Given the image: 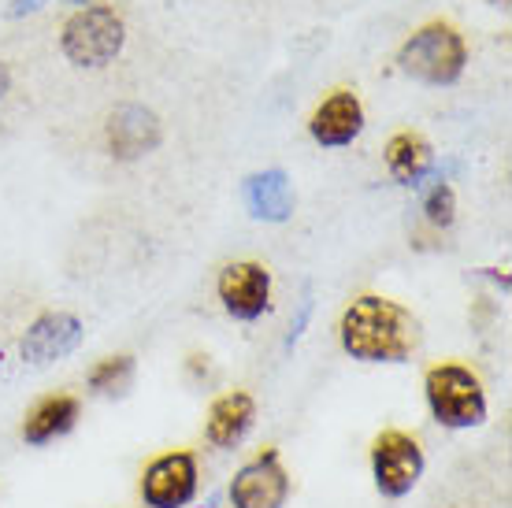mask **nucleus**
<instances>
[{
  "label": "nucleus",
  "instance_id": "20e7f679",
  "mask_svg": "<svg viewBox=\"0 0 512 508\" xmlns=\"http://www.w3.org/2000/svg\"><path fill=\"white\" fill-rule=\"evenodd\" d=\"M372 479L375 490L386 497V501H401L409 497L423 479V468H427V457H423V445L416 434L401 431V427H383V431L372 438Z\"/></svg>",
  "mask_w": 512,
  "mask_h": 508
},
{
  "label": "nucleus",
  "instance_id": "f03ea898",
  "mask_svg": "<svg viewBox=\"0 0 512 508\" xmlns=\"http://www.w3.org/2000/svg\"><path fill=\"white\" fill-rule=\"evenodd\" d=\"M423 401L431 408V416L449 431L483 427L490 412L483 379L468 364H457V360H442V364L427 368V375H423Z\"/></svg>",
  "mask_w": 512,
  "mask_h": 508
},
{
  "label": "nucleus",
  "instance_id": "1a4fd4ad",
  "mask_svg": "<svg viewBox=\"0 0 512 508\" xmlns=\"http://www.w3.org/2000/svg\"><path fill=\"white\" fill-rule=\"evenodd\" d=\"M78 342H82V319L71 312H41L34 323H26L19 338V356L30 368H49L75 353Z\"/></svg>",
  "mask_w": 512,
  "mask_h": 508
},
{
  "label": "nucleus",
  "instance_id": "f3484780",
  "mask_svg": "<svg viewBox=\"0 0 512 508\" xmlns=\"http://www.w3.org/2000/svg\"><path fill=\"white\" fill-rule=\"evenodd\" d=\"M423 219L435 230L453 227V219H457V197H453V186H449L446 178H431V186L423 193Z\"/></svg>",
  "mask_w": 512,
  "mask_h": 508
},
{
  "label": "nucleus",
  "instance_id": "4468645a",
  "mask_svg": "<svg viewBox=\"0 0 512 508\" xmlns=\"http://www.w3.org/2000/svg\"><path fill=\"white\" fill-rule=\"evenodd\" d=\"M242 201L253 219L286 223V219L294 216V186H290V175L282 167L256 171V175H249L242 182Z\"/></svg>",
  "mask_w": 512,
  "mask_h": 508
},
{
  "label": "nucleus",
  "instance_id": "2eb2a0df",
  "mask_svg": "<svg viewBox=\"0 0 512 508\" xmlns=\"http://www.w3.org/2000/svg\"><path fill=\"white\" fill-rule=\"evenodd\" d=\"M386 167H390V175L397 182L423 186V178L431 175V167H435V153H431V145H427L423 134L401 130V134H394V138L386 141Z\"/></svg>",
  "mask_w": 512,
  "mask_h": 508
},
{
  "label": "nucleus",
  "instance_id": "a211bd4d",
  "mask_svg": "<svg viewBox=\"0 0 512 508\" xmlns=\"http://www.w3.org/2000/svg\"><path fill=\"white\" fill-rule=\"evenodd\" d=\"M308 319H312V290H305V297H301V308H297L294 323H290V334H286V349H294L297 345V338H301L308 327Z\"/></svg>",
  "mask_w": 512,
  "mask_h": 508
},
{
  "label": "nucleus",
  "instance_id": "aec40b11",
  "mask_svg": "<svg viewBox=\"0 0 512 508\" xmlns=\"http://www.w3.org/2000/svg\"><path fill=\"white\" fill-rule=\"evenodd\" d=\"M219 505H223V494H208L201 508H219Z\"/></svg>",
  "mask_w": 512,
  "mask_h": 508
},
{
  "label": "nucleus",
  "instance_id": "0eeeda50",
  "mask_svg": "<svg viewBox=\"0 0 512 508\" xmlns=\"http://www.w3.org/2000/svg\"><path fill=\"white\" fill-rule=\"evenodd\" d=\"M290 490H294V479L282 468L279 449L264 445L253 460H245L234 471L227 497H231V508H286Z\"/></svg>",
  "mask_w": 512,
  "mask_h": 508
},
{
  "label": "nucleus",
  "instance_id": "6ab92c4d",
  "mask_svg": "<svg viewBox=\"0 0 512 508\" xmlns=\"http://www.w3.org/2000/svg\"><path fill=\"white\" fill-rule=\"evenodd\" d=\"M8 86H12V78H8V67L0 64V101H4V93H8Z\"/></svg>",
  "mask_w": 512,
  "mask_h": 508
},
{
  "label": "nucleus",
  "instance_id": "f8f14e48",
  "mask_svg": "<svg viewBox=\"0 0 512 508\" xmlns=\"http://www.w3.org/2000/svg\"><path fill=\"white\" fill-rule=\"evenodd\" d=\"M256 423V401L249 390H227L208 405L205 438L216 449H238Z\"/></svg>",
  "mask_w": 512,
  "mask_h": 508
},
{
  "label": "nucleus",
  "instance_id": "f257e3e1",
  "mask_svg": "<svg viewBox=\"0 0 512 508\" xmlns=\"http://www.w3.org/2000/svg\"><path fill=\"white\" fill-rule=\"evenodd\" d=\"M338 342L360 364H405L420 345V323L405 305L364 293L342 312Z\"/></svg>",
  "mask_w": 512,
  "mask_h": 508
},
{
  "label": "nucleus",
  "instance_id": "423d86ee",
  "mask_svg": "<svg viewBox=\"0 0 512 508\" xmlns=\"http://www.w3.org/2000/svg\"><path fill=\"white\" fill-rule=\"evenodd\" d=\"M201 490V468L193 449H164L156 453L138 479V494L145 508H186Z\"/></svg>",
  "mask_w": 512,
  "mask_h": 508
},
{
  "label": "nucleus",
  "instance_id": "6e6552de",
  "mask_svg": "<svg viewBox=\"0 0 512 508\" xmlns=\"http://www.w3.org/2000/svg\"><path fill=\"white\" fill-rule=\"evenodd\" d=\"M216 293L227 316L238 323H256L271 308V271L256 260H238L219 271Z\"/></svg>",
  "mask_w": 512,
  "mask_h": 508
},
{
  "label": "nucleus",
  "instance_id": "412c9836",
  "mask_svg": "<svg viewBox=\"0 0 512 508\" xmlns=\"http://www.w3.org/2000/svg\"><path fill=\"white\" fill-rule=\"evenodd\" d=\"M494 4H509V0H494Z\"/></svg>",
  "mask_w": 512,
  "mask_h": 508
},
{
  "label": "nucleus",
  "instance_id": "9d476101",
  "mask_svg": "<svg viewBox=\"0 0 512 508\" xmlns=\"http://www.w3.org/2000/svg\"><path fill=\"white\" fill-rule=\"evenodd\" d=\"M104 141H108V153L116 160H141V156L160 149L164 123L145 104H119L104 123Z\"/></svg>",
  "mask_w": 512,
  "mask_h": 508
},
{
  "label": "nucleus",
  "instance_id": "7ed1b4c3",
  "mask_svg": "<svg viewBox=\"0 0 512 508\" xmlns=\"http://www.w3.org/2000/svg\"><path fill=\"white\" fill-rule=\"evenodd\" d=\"M397 64L423 86H453L464 75L468 49H464V38L449 23H427L401 45Z\"/></svg>",
  "mask_w": 512,
  "mask_h": 508
},
{
  "label": "nucleus",
  "instance_id": "9b49d317",
  "mask_svg": "<svg viewBox=\"0 0 512 508\" xmlns=\"http://www.w3.org/2000/svg\"><path fill=\"white\" fill-rule=\"evenodd\" d=\"M360 130H364V108H360V97L353 89H334L308 119V134L323 149H342Z\"/></svg>",
  "mask_w": 512,
  "mask_h": 508
},
{
  "label": "nucleus",
  "instance_id": "dca6fc26",
  "mask_svg": "<svg viewBox=\"0 0 512 508\" xmlns=\"http://www.w3.org/2000/svg\"><path fill=\"white\" fill-rule=\"evenodd\" d=\"M130 382H134V356L130 353L104 356V360H97V364L90 368V375H86L90 394H101V397L127 394Z\"/></svg>",
  "mask_w": 512,
  "mask_h": 508
},
{
  "label": "nucleus",
  "instance_id": "39448f33",
  "mask_svg": "<svg viewBox=\"0 0 512 508\" xmlns=\"http://www.w3.org/2000/svg\"><path fill=\"white\" fill-rule=\"evenodd\" d=\"M64 56L78 67H104L112 64L123 49V19L104 4L78 8L64 23Z\"/></svg>",
  "mask_w": 512,
  "mask_h": 508
},
{
  "label": "nucleus",
  "instance_id": "ddd939ff",
  "mask_svg": "<svg viewBox=\"0 0 512 508\" xmlns=\"http://www.w3.org/2000/svg\"><path fill=\"white\" fill-rule=\"evenodd\" d=\"M78 416H82V401H78L75 394H45L41 401L30 405L19 434H23L26 445L41 449V445H49V442H56V438H64V434L75 431Z\"/></svg>",
  "mask_w": 512,
  "mask_h": 508
}]
</instances>
